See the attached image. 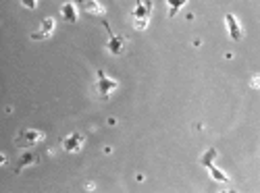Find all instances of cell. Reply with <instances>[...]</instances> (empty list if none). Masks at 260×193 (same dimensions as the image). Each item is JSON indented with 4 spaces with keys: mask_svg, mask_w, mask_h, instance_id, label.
Returning a JSON list of instances; mask_svg holds the SVG:
<instances>
[{
    "mask_svg": "<svg viewBox=\"0 0 260 193\" xmlns=\"http://www.w3.org/2000/svg\"><path fill=\"white\" fill-rule=\"evenodd\" d=\"M152 9H154L152 0H135V9L131 11V17H133V27L137 31H142V29L148 27Z\"/></svg>",
    "mask_w": 260,
    "mask_h": 193,
    "instance_id": "1",
    "label": "cell"
},
{
    "mask_svg": "<svg viewBox=\"0 0 260 193\" xmlns=\"http://www.w3.org/2000/svg\"><path fill=\"white\" fill-rule=\"evenodd\" d=\"M96 77H98V81H96V93H98V98L100 100H108L110 95L119 89V81L115 79V77H108L102 69L96 71Z\"/></svg>",
    "mask_w": 260,
    "mask_h": 193,
    "instance_id": "2",
    "label": "cell"
},
{
    "mask_svg": "<svg viewBox=\"0 0 260 193\" xmlns=\"http://www.w3.org/2000/svg\"><path fill=\"white\" fill-rule=\"evenodd\" d=\"M46 139V133L38 131V129H21L15 135V146L27 150V148H35L38 143H42Z\"/></svg>",
    "mask_w": 260,
    "mask_h": 193,
    "instance_id": "3",
    "label": "cell"
},
{
    "mask_svg": "<svg viewBox=\"0 0 260 193\" xmlns=\"http://www.w3.org/2000/svg\"><path fill=\"white\" fill-rule=\"evenodd\" d=\"M102 25H104V29L108 31L106 50H108L113 56H121V54L125 52V46H127V42H129V37H127V35H119V33H115V31L110 29L108 21H102Z\"/></svg>",
    "mask_w": 260,
    "mask_h": 193,
    "instance_id": "4",
    "label": "cell"
},
{
    "mask_svg": "<svg viewBox=\"0 0 260 193\" xmlns=\"http://www.w3.org/2000/svg\"><path fill=\"white\" fill-rule=\"evenodd\" d=\"M84 143H86V135L79 133V131H73V133L67 135V137L61 139V148H63V152H67V154L82 152Z\"/></svg>",
    "mask_w": 260,
    "mask_h": 193,
    "instance_id": "5",
    "label": "cell"
},
{
    "mask_svg": "<svg viewBox=\"0 0 260 193\" xmlns=\"http://www.w3.org/2000/svg\"><path fill=\"white\" fill-rule=\"evenodd\" d=\"M38 162H40V152H35V150H31V148H27V152H23L21 156L17 158L13 172H15V175H19L21 170H25V168H29V166H35Z\"/></svg>",
    "mask_w": 260,
    "mask_h": 193,
    "instance_id": "6",
    "label": "cell"
},
{
    "mask_svg": "<svg viewBox=\"0 0 260 193\" xmlns=\"http://www.w3.org/2000/svg\"><path fill=\"white\" fill-rule=\"evenodd\" d=\"M54 29H56V21L52 17H46L42 21V25H40L33 33H29V37L33 42H42V40H48V37L54 33Z\"/></svg>",
    "mask_w": 260,
    "mask_h": 193,
    "instance_id": "7",
    "label": "cell"
},
{
    "mask_svg": "<svg viewBox=\"0 0 260 193\" xmlns=\"http://www.w3.org/2000/svg\"><path fill=\"white\" fill-rule=\"evenodd\" d=\"M225 25H227V33H229V37L233 42H239L244 37V27H242V23L237 21V17L233 13L225 15Z\"/></svg>",
    "mask_w": 260,
    "mask_h": 193,
    "instance_id": "8",
    "label": "cell"
},
{
    "mask_svg": "<svg viewBox=\"0 0 260 193\" xmlns=\"http://www.w3.org/2000/svg\"><path fill=\"white\" fill-rule=\"evenodd\" d=\"M84 11L90 15V17H104L106 15V9L98 3V0H84Z\"/></svg>",
    "mask_w": 260,
    "mask_h": 193,
    "instance_id": "9",
    "label": "cell"
},
{
    "mask_svg": "<svg viewBox=\"0 0 260 193\" xmlns=\"http://www.w3.org/2000/svg\"><path fill=\"white\" fill-rule=\"evenodd\" d=\"M206 168H208V172H210V177H212L214 183H218V185H229V183H231V177L227 175V172H223L218 166H214V162L208 164Z\"/></svg>",
    "mask_w": 260,
    "mask_h": 193,
    "instance_id": "10",
    "label": "cell"
},
{
    "mask_svg": "<svg viewBox=\"0 0 260 193\" xmlns=\"http://www.w3.org/2000/svg\"><path fill=\"white\" fill-rule=\"evenodd\" d=\"M61 17L67 23H77V7L73 3H65L61 7Z\"/></svg>",
    "mask_w": 260,
    "mask_h": 193,
    "instance_id": "11",
    "label": "cell"
},
{
    "mask_svg": "<svg viewBox=\"0 0 260 193\" xmlns=\"http://www.w3.org/2000/svg\"><path fill=\"white\" fill-rule=\"evenodd\" d=\"M216 156H218V152H216L214 148H208V150L202 154V156H200V164H202V166H208V164L214 162Z\"/></svg>",
    "mask_w": 260,
    "mask_h": 193,
    "instance_id": "12",
    "label": "cell"
},
{
    "mask_svg": "<svg viewBox=\"0 0 260 193\" xmlns=\"http://www.w3.org/2000/svg\"><path fill=\"white\" fill-rule=\"evenodd\" d=\"M167 5H169V17H175L179 9L188 5V0H167Z\"/></svg>",
    "mask_w": 260,
    "mask_h": 193,
    "instance_id": "13",
    "label": "cell"
},
{
    "mask_svg": "<svg viewBox=\"0 0 260 193\" xmlns=\"http://www.w3.org/2000/svg\"><path fill=\"white\" fill-rule=\"evenodd\" d=\"M21 5H23L25 9H29V11H35V7H38V0H21Z\"/></svg>",
    "mask_w": 260,
    "mask_h": 193,
    "instance_id": "14",
    "label": "cell"
},
{
    "mask_svg": "<svg viewBox=\"0 0 260 193\" xmlns=\"http://www.w3.org/2000/svg\"><path fill=\"white\" fill-rule=\"evenodd\" d=\"M250 85H252L254 89H258V87H260V77H258V75H252V81H250Z\"/></svg>",
    "mask_w": 260,
    "mask_h": 193,
    "instance_id": "15",
    "label": "cell"
},
{
    "mask_svg": "<svg viewBox=\"0 0 260 193\" xmlns=\"http://www.w3.org/2000/svg\"><path fill=\"white\" fill-rule=\"evenodd\" d=\"M7 164H9V156H7V154L0 152V166H7Z\"/></svg>",
    "mask_w": 260,
    "mask_h": 193,
    "instance_id": "16",
    "label": "cell"
},
{
    "mask_svg": "<svg viewBox=\"0 0 260 193\" xmlns=\"http://www.w3.org/2000/svg\"><path fill=\"white\" fill-rule=\"evenodd\" d=\"M77 3H84V0H77Z\"/></svg>",
    "mask_w": 260,
    "mask_h": 193,
    "instance_id": "17",
    "label": "cell"
}]
</instances>
